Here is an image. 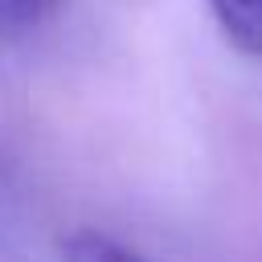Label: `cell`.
Segmentation results:
<instances>
[{"instance_id": "3", "label": "cell", "mask_w": 262, "mask_h": 262, "mask_svg": "<svg viewBox=\"0 0 262 262\" xmlns=\"http://www.w3.org/2000/svg\"><path fill=\"white\" fill-rule=\"evenodd\" d=\"M61 0H0V37H16L37 29Z\"/></svg>"}, {"instance_id": "1", "label": "cell", "mask_w": 262, "mask_h": 262, "mask_svg": "<svg viewBox=\"0 0 262 262\" xmlns=\"http://www.w3.org/2000/svg\"><path fill=\"white\" fill-rule=\"evenodd\" d=\"M221 33L250 57H262V0H205Z\"/></svg>"}, {"instance_id": "2", "label": "cell", "mask_w": 262, "mask_h": 262, "mask_svg": "<svg viewBox=\"0 0 262 262\" xmlns=\"http://www.w3.org/2000/svg\"><path fill=\"white\" fill-rule=\"evenodd\" d=\"M61 258L66 262H151L143 258L139 250L115 242L111 233H98V229H74L61 237Z\"/></svg>"}]
</instances>
